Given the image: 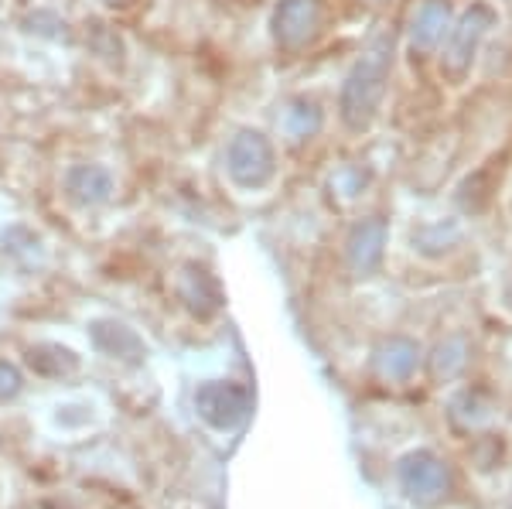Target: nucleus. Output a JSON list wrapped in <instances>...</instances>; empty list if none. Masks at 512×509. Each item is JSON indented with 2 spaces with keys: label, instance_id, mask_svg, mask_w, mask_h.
<instances>
[{
  "label": "nucleus",
  "instance_id": "obj_1",
  "mask_svg": "<svg viewBox=\"0 0 512 509\" xmlns=\"http://www.w3.org/2000/svg\"><path fill=\"white\" fill-rule=\"evenodd\" d=\"M195 410L219 431H229L250 414V393L236 383H205L195 393Z\"/></svg>",
  "mask_w": 512,
  "mask_h": 509
},
{
  "label": "nucleus",
  "instance_id": "obj_2",
  "mask_svg": "<svg viewBox=\"0 0 512 509\" xmlns=\"http://www.w3.org/2000/svg\"><path fill=\"white\" fill-rule=\"evenodd\" d=\"M274 171V151L263 141V134H239L229 144V175L239 185H263Z\"/></svg>",
  "mask_w": 512,
  "mask_h": 509
},
{
  "label": "nucleus",
  "instance_id": "obj_3",
  "mask_svg": "<svg viewBox=\"0 0 512 509\" xmlns=\"http://www.w3.org/2000/svg\"><path fill=\"white\" fill-rule=\"evenodd\" d=\"M383 79H386V59L379 52L355 69V76L345 86V117L352 123L369 120V113L376 110L379 93H383Z\"/></svg>",
  "mask_w": 512,
  "mask_h": 509
},
{
  "label": "nucleus",
  "instance_id": "obj_4",
  "mask_svg": "<svg viewBox=\"0 0 512 509\" xmlns=\"http://www.w3.org/2000/svg\"><path fill=\"white\" fill-rule=\"evenodd\" d=\"M400 479L407 486L410 496L417 499H437L444 489H448V475H444V465L437 462L434 455H410L407 462L400 465Z\"/></svg>",
  "mask_w": 512,
  "mask_h": 509
},
{
  "label": "nucleus",
  "instance_id": "obj_5",
  "mask_svg": "<svg viewBox=\"0 0 512 509\" xmlns=\"http://www.w3.org/2000/svg\"><path fill=\"white\" fill-rule=\"evenodd\" d=\"M318 21V0H284L277 11V35L287 45H301L315 31Z\"/></svg>",
  "mask_w": 512,
  "mask_h": 509
},
{
  "label": "nucleus",
  "instance_id": "obj_6",
  "mask_svg": "<svg viewBox=\"0 0 512 509\" xmlns=\"http://www.w3.org/2000/svg\"><path fill=\"white\" fill-rule=\"evenodd\" d=\"M65 185H69L72 199H79L86 205H99L113 195L110 171L99 168V164H79V168H72L69 178H65Z\"/></svg>",
  "mask_w": 512,
  "mask_h": 509
},
{
  "label": "nucleus",
  "instance_id": "obj_7",
  "mask_svg": "<svg viewBox=\"0 0 512 509\" xmlns=\"http://www.w3.org/2000/svg\"><path fill=\"white\" fill-rule=\"evenodd\" d=\"M93 342L99 352H106V356H113V359H127V363H137V359L144 356V342L120 322H96Z\"/></svg>",
  "mask_w": 512,
  "mask_h": 509
},
{
  "label": "nucleus",
  "instance_id": "obj_8",
  "mask_svg": "<svg viewBox=\"0 0 512 509\" xmlns=\"http://www.w3.org/2000/svg\"><path fill=\"white\" fill-rule=\"evenodd\" d=\"M383 257V226L379 223H366L359 233L352 236V264L355 270H373Z\"/></svg>",
  "mask_w": 512,
  "mask_h": 509
},
{
  "label": "nucleus",
  "instance_id": "obj_9",
  "mask_svg": "<svg viewBox=\"0 0 512 509\" xmlns=\"http://www.w3.org/2000/svg\"><path fill=\"white\" fill-rule=\"evenodd\" d=\"M28 363L45 376H62V373H72V369L79 366V359L62 346H38L28 352Z\"/></svg>",
  "mask_w": 512,
  "mask_h": 509
},
{
  "label": "nucleus",
  "instance_id": "obj_10",
  "mask_svg": "<svg viewBox=\"0 0 512 509\" xmlns=\"http://www.w3.org/2000/svg\"><path fill=\"white\" fill-rule=\"evenodd\" d=\"M414 363H417V349L410 346V342H390V346L383 349V356H379V366H383V373L396 376V380L410 376Z\"/></svg>",
  "mask_w": 512,
  "mask_h": 509
},
{
  "label": "nucleus",
  "instance_id": "obj_11",
  "mask_svg": "<svg viewBox=\"0 0 512 509\" xmlns=\"http://www.w3.org/2000/svg\"><path fill=\"white\" fill-rule=\"evenodd\" d=\"M21 373L14 363H7V359H0V400H11L21 393Z\"/></svg>",
  "mask_w": 512,
  "mask_h": 509
},
{
  "label": "nucleus",
  "instance_id": "obj_12",
  "mask_svg": "<svg viewBox=\"0 0 512 509\" xmlns=\"http://www.w3.org/2000/svg\"><path fill=\"white\" fill-rule=\"evenodd\" d=\"M441 21H444V14H441V7H437V4H431V7H424V11H420L417 35H420V41H424V45H431V41H434L437 24H441Z\"/></svg>",
  "mask_w": 512,
  "mask_h": 509
}]
</instances>
